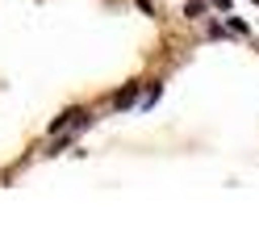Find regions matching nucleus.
<instances>
[{"mask_svg": "<svg viewBox=\"0 0 259 251\" xmlns=\"http://www.w3.org/2000/svg\"><path fill=\"white\" fill-rule=\"evenodd\" d=\"M84 117H92V113H88V109H67L63 117H55V122H51V134H63V130H71L75 122H84Z\"/></svg>", "mask_w": 259, "mask_h": 251, "instance_id": "f257e3e1", "label": "nucleus"}, {"mask_svg": "<svg viewBox=\"0 0 259 251\" xmlns=\"http://www.w3.org/2000/svg\"><path fill=\"white\" fill-rule=\"evenodd\" d=\"M213 9H222V13H230V0H209Z\"/></svg>", "mask_w": 259, "mask_h": 251, "instance_id": "20e7f679", "label": "nucleus"}, {"mask_svg": "<svg viewBox=\"0 0 259 251\" xmlns=\"http://www.w3.org/2000/svg\"><path fill=\"white\" fill-rule=\"evenodd\" d=\"M205 13V5H201V0H192V5H184V17H201Z\"/></svg>", "mask_w": 259, "mask_h": 251, "instance_id": "7ed1b4c3", "label": "nucleus"}, {"mask_svg": "<svg viewBox=\"0 0 259 251\" xmlns=\"http://www.w3.org/2000/svg\"><path fill=\"white\" fill-rule=\"evenodd\" d=\"M113 105H117V109H130V105H138V84H130L125 92H117V96H113Z\"/></svg>", "mask_w": 259, "mask_h": 251, "instance_id": "f03ea898", "label": "nucleus"}]
</instances>
